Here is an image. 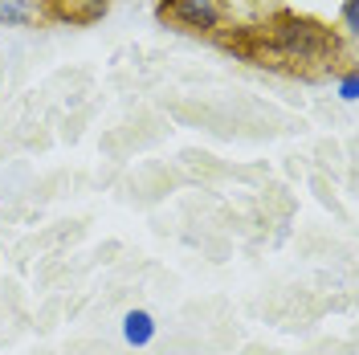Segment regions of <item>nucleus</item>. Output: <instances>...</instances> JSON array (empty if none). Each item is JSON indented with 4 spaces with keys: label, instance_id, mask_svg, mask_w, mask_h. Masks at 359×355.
Returning <instances> with one entry per match:
<instances>
[{
    "label": "nucleus",
    "instance_id": "obj_1",
    "mask_svg": "<svg viewBox=\"0 0 359 355\" xmlns=\"http://www.w3.org/2000/svg\"><path fill=\"white\" fill-rule=\"evenodd\" d=\"M273 49H278L286 62H335L339 41L327 25L311 21V17L282 13V17L273 21Z\"/></svg>",
    "mask_w": 359,
    "mask_h": 355
},
{
    "label": "nucleus",
    "instance_id": "obj_2",
    "mask_svg": "<svg viewBox=\"0 0 359 355\" xmlns=\"http://www.w3.org/2000/svg\"><path fill=\"white\" fill-rule=\"evenodd\" d=\"M159 17L168 25H176L180 33L212 37V33L224 29L229 8H224V0H159Z\"/></svg>",
    "mask_w": 359,
    "mask_h": 355
},
{
    "label": "nucleus",
    "instance_id": "obj_3",
    "mask_svg": "<svg viewBox=\"0 0 359 355\" xmlns=\"http://www.w3.org/2000/svg\"><path fill=\"white\" fill-rule=\"evenodd\" d=\"M49 0H0V25L8 29H29V25L45 21Z\"/></svg>",
    "mask_w": 359,
    "mask_h": 355
},
{
    "label": "nucleus",
    "instance_id": "obj_4",
    "mask_svg": "<svg viewBox=\"0 0 359 355\" xmlns=\"http://www.w3.org/2000/svg\"><path fill=\"white\" fill-rule=\"evenodd\" d=\"M156 331H159V323H156L151 311L135 307V311L123 314V343H127V347H151Z\"/></svg>",
    "mask_w": 359,
    "mask_h": 355
},
{
    "label": "nucleus",
    "instance_id": "obj_5",
    "mask_svg": "<svg viewBox=\"0 0 359 355\" xmlns=\"http://www.w3.org/2000/svg\"><path fill=\"white\" fill-rule=\"evenodd\" d=\"M339 98H343V102H355V98H359V74H355V66H347L343 74H339Z\"/></svg>",
    "mask_w": 359,
    "mask_h": 355
},
{
    "label": "nucleus",
    "instance_id": "obj_6",
    "mask_svg": "<svg viewBox=\"0 0 359 355\" xmlns=\"http://www.w3.org/2000/svg\"><path fill=\"white\" fill-rule=\"evenodd\" d=\"M339 21H343V33H347V37H355L359 33V0H343Z\"/></svg>",
    "mask_w": 359,
    "mask_h": 355
}]
</instances>
